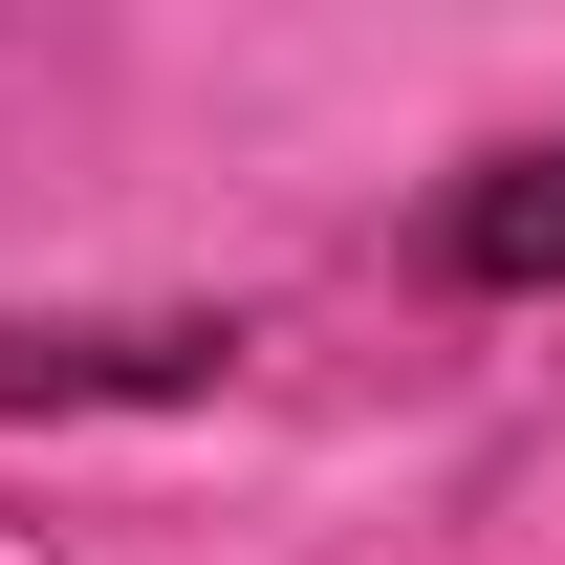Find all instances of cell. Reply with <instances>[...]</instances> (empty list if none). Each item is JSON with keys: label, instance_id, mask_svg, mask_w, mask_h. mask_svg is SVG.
<instances>
[{"label": "cell", "instance_id": "6da1fadb", "mask_svg": "<svg viewBox=\"0 0 565 565\" xmlns=\"http://www.w3.org/2000/svg\"><path fill=\"white\" fill-rule=\"evenodd\" d=\"M217 370H239V327H196V305H152V327H0V414H196Z\"/></svg>", "mask_w": 565, "mask_h": 565}, {"label": "cell", "instance_id": "7a4b0ae2", "mask_svg": "<svg viewBox=\"0 0 565 565\" xmlns=\"http://www.w3.org/2000/svg\"><path fill=\"white\" fill-rule=\"evenodd\" d=\"M435 262H457V282H565V131H544V152H500L479 196L435 217Z\"/></svg>", "mask_w": 565, "mask_h": 565}]
</instances>
